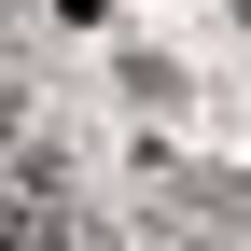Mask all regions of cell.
Here are the masks:
<instances>
[{
    "label": "cell",
    "instance_id": "3957f363",
    "mask_svg": "<svg viewBox=\"0 0 251 251\" xmlns=\"http://www.w3.org/2000/svg\"><path fill=\"white\" fill-rule=\"evenodd\" d=\"M224 14H237V28H251V0H224Z\"/></svg>",
    "mask_w": 251,
    "mask_h": 251
},
{
    "label": "cell",
    "instance_id": "7a4b0ae2",
    "mask_svg": "<svg viewBox=\"0 0 251 251\" xmlns=\"http://www.w3.org/2000/svg\"><path fill=\"white\" fill-rule=\"evenodd\" d=\"M112 84H126V98H140V112H181V98H196V70H181V56H126Z\"/></svg>",
    "mask_w": 251,
    "mask_h": 251
},
{
    "label": "cell",
    "instance_id": "6da1fadb",
    "mask_svg": "<svg viewBox=\"0 0 251 251\" xmlns=\"http://www.w3.org/2000/svg\"><path fill=\"white\" fill-rule=\"evenodd\" d=\"M140 196H153V224L168 237H196V224H251V168H181V153H140Z\"/></svg>",
    "mask_w": 251,
    "mask_h": 251
}]
</instances>
